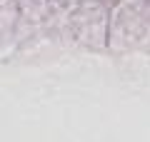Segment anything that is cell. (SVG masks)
<instances>
[{
  "instance_id": "7a4b0ae2",
  "label": "cell",
  "mask_w": 150,
  "mask_h": 142,
  "mask_svg": "<svg viewBox=\"0 0 150 142\" xmlns=\"http://www.w3.org/2000/svg\"><path fill=\"white\" fill-rule=\"evenodd\" d=\"M108 5L103 0H83L70 5V27L78 42L88 47H105L108 45Z\"/></svg>"
},
{
  "instance_id": "6da1fadb",
  "label": "cell",
  "mask_w": 150,
  "mask_h": 142,
  "mask_svg": "<svg viewBox=\"0 0 150 142\" xmlns=\"http://www.w3.org/2000/svg\"><path fill=\"white\" fill-rule=\"evenodd\" d=\"M150 0H115L108 15V45L125 50L148 32Z\"/></svg>"
},
{
  "instance_id": "3957f363",
  "label": "cell",
  "mask_w": 150,
  "mask_h": 142,
  "mask_svg": "<svg viewBox=\"0 0 150 142\" xmlns=\"http://www.w3.org/2000/svg\"><path fill=\"white\" fill-rule=\"evenodd\" d=\"M58 3H63V5H78V3H83V0H58Z\"/></svg>"
}]
</instances>
